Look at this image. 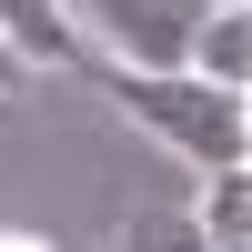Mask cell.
I'll return each mask as SVG.
<instances>
[{
	"mask_svg": "<svg viewBox=\"0 0 252 252\" xmlns=\"http://www.w3.org/2000/svg\"><path fill=\"white\" fill-rule=\"evenodd\" d=\"M81 71H91V91L111 101V111H131L141 131H152L161 152H182L192 172H232L252 152L242 91H212V81H192V71H121V61H81Z\"/></svg>",
	"mask_w": 252,
	"mask_h": 252,
	"instance_id": "1",
	"label": "cell"
},
{
	"mask_svg": "<svg viewBox=\"0 0 252 252\" xmlns=\"http://www.w3.org/2000/svg\"><path fill=\"white\" fill-rule=\"evenodd\" d=\"M182 71H192V81H212V91H242V81H252V10H242V0H202Z\"/></svg>",
	"mask_w": 252,
	"mask_h": 252,
	"instance_id": "2",
	"label": "cell"
},
{
	"mask_svg": "<svg viewBox=\"0 0 252 252\" xmlns=\"http://www.w3.org/2000/svg\"><path fill=\"white\" fill-rule=\"evenodd\" d=\"M0 40H10V61L20 71H81V61H91V40L71 31V10H61V0H0Z\"/></svg>",
	"mask_w": 252,
	"mask_h": 252,
	"instance_id": "3",
	"label": "cell"
},
{
	"mask_svg": "<svg viewBox=\"0 0 252 252\" xmlns=\"http://www.w3.org/2000/svg\"><path fill=\"white\" fill-rule=\"evenodd\" d=\"M192 232L212 242V252H252V172H242V161H232V172H202Z\"/></svg>",
	"mask_w": 252,
	"mask_h": 252,
	"instance_id": "4",
	"label": "cell"
},
{
	"mask_svg": "<svg viewBox=\"0 0 252 252\" xmlns=\"http://www.w3.org/2000/svg\"><path fill=\"white\" fill-rule=\"evenodd\" d=\"M121 252H212V242L192 232V212H182V222H172V212H141L131 232H121Z\"/></svg>",
	"mask_w": 252,
	"mask_h": 252,
	"instance_id": "5",
	"label": "cell"
},
{
	"mask_svg": "<svg viewBox=\"0 0 252 252\" xmlns=\"http://www.w3.org/2000/svg\"><path fill=\"white\" fill-rule=\"evenodd\" d=\"M10 81H20V61H10V40H0V101H10Z\"/></svg>",
	"mask_w": 252,
	"mask_h": 252,
	"instance_id": "6",
	"label": "cell"
},
{
	"mask_svg": "<svg viewBox=\"0 0 252 252\" xmlns=\"http://www.w3.org/2000/svg\"><path fill=\"white\" fill-rule=\"evenodd\" d=\"M0 252H51V242H31V232H0Z\"/></svg>",
	"mask_w": 252,
	"mask_h": 252,
	"instance_id": "7",
	"label": "cell"
}]
</instances>
